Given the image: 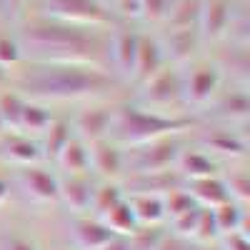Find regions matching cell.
<instances>
[{"label":"cell","mask_w":250,"mask_h":250,"mask_svg":"<svg viewBox=\"0 0 250 250\" xmlns=\"http://www.w3.org/2000/svg\"><path fill=\"white\" fill-rule=\"evenodd\" d=\"M203 250H213V248H203Z\"/></svg>","instance_id":"obj_46"},{"label":"cell","mask_w":250,"mask_h":250,"mask_svg":"<svg viewBox=\"0 0 250 250\" xmlns=\"http://www.w3.org/2000/svg\"><path fill=\"white\" fill-rule=\"evenodd\" d=\"M20 53L33 62L45 65H98L100 40L88 33V28L62 25L53 20H40L20 30L15 38Z\"/></svg>","instance_id":"obj_1"},{"label":"cell","mask_w":250,"mask_h":250,"mask_svg":"<svg viewBox=\"0 0 250 250\" xmlns=\"http://www.w3.org/2000/svg\"><path fill=\"white\" fill-rule=\"evenodd\" d=\"M8 195H10V185H8L5 178H0V205H5Z\"/></svg>","instance_id":"obj_43"},{"label":"cell","mask_w":250,"mask_h":250,"mask_svg":"<svg viewBox=\"0 0 250 250\" xmlns=\"http://www.w3.org/2000/svg\"><path fill=\"white\" fill-rule=\"evenodd\" d=\"M215 110L225 120H245L250 115V98L245 90H233L215 103Z\"/></svg>","instance_id":"obj_27"},{"label":"cell","mask_w":250,"mask_h":250,"mask_svg":"<svg viewBox=\"0 0 250 250\" xmlns=\"http://www.w3.org/2000/svg\"><path fill=\"white\" fill-rule=\"evenodd\" d=\"M100 223L105 225L113 235H118V238H133L140 230V225H138V220L133 215V208H130V203L125 198L118 205H113L108 213H103Z\"/></svg>","instance_id":"obj_17"},{"label":"cell","mask_w":250,"mask_h":250,"mask_svg":"<svg viewBox=\"0 0 250 250\" xmlns=\"http://www.w3.org/2000/svg\"><path fill=\"white\" fill-rule=\"evenodd\" d=\"M25 3H28V0H3V5H5V10L10 15H18L20 10L25 8Z\"/></svg>","instance_id":"obj_42"},{"label":"cell","mask_w":250,"mask_h":250,"mask_svg":"<svg viewBox=\"0 0 250 250\" xmlns=\"http://www.w3.org/2000/svg\"><path fill=\"white\" fill-rule=\"evenodd\" d=\"M20 180H23L25 193L35 200V203H55L58 198V178L48 170L40 168H25L20 173Z\"/></svg>","instance_id":"obj_15"},{"label":"cell","mask_w":250,"mask_h":250,"mask_svg":"<svg viewBox=\"0 0 250 250\" xmlns=\"http://www.w3.org/2000/svg\"><path fill=\"white\" fill-rule=\"evenodd\" d=\"M73 233H75V243H78L80 250H103L115 238L100 220H90V218L78 220Z\"/></svg>","instance_id":"obj_19"},{"label":"cell","mask_w":250,"mask_h":250,"mask_svg":"<svg viewBox=\"0 0 250 250\" xmlns=\"http://www.w3.org/2000/svg\"><path fill=\"white\" fill-rule=\"evenodd\" d=\"M43 18L75 28H108L113 13L100 0H43Z\"/></svg>","instance_id":"obj_4"},{"label":"cell","mask_w":250,"mask_h":250,"mask_svg":"<svg viewBox=\"0 0 250 250\" xmlns=\"http://www.w3.org/2000/svg\"><path fill=\"white\" fill-rule=\"evenodd\" d=\"M203 145H205L208 150H213L218 155H225V158H243L245 155V143L238 135H230V133H225V130L205 135L203 138Z\"/></svg>","instance_id":"obj_26"},{"label":"cell","mask_w":250,"mask_h":250,"mask_svg":"<svg viewBox=\"0 0 250 250\" xmlns=\"http://www.w3.org/2000/svg\"><path fill=\"white\" fill-rule=\"evenodd\" d=\"M178 170L188 180H203V178H215L218 165L208 158L205 153H198V150L190 153V150H185L178 158Z\"/></svg>","instance_id":"obj_23"},{"label":"cell","mask_w":250,"mask_h":250,"mask_svg":"<svg viewBox=\"0 0 250 250\" xmlns=\"http://www.w3.org/2000/svg\"><path fill=\"white\" fill-rule=\"evenodd\" d=\"M73 138V133H70V125L65 123V120H53L50 123V128L45 130V155L48 158H58L60 155V150L68 145V140Z\"/></svg>","instance_id":"obj_30"},{"label":"cell","mask_w":250,"mask_h":250,"mask_svg":"<svg viewBox=\"0 0 250 250\" xmlns=\"http://www.w3.org/2000/svg\"><path fill=\"white\" fill-rule=\"evenodd\" d=\"M120 200H123V193H120L118 185H103V188H98V190H93L90 208L98 215H103V213H108L113 205H118Z\"/></svg>","instance_id":"obj_32"},{"label":"cell","mask_w":250,"mask_h":250,"mask_svg":"<svg viewBox=\"0 0 250 250\" xmlns=\"http://www.w3.org/2000/svg\"><path fill=\"white\" fill-rule=\"evenodd\" d=\"M130 208H133V215L138 220V225L143 228H155L165 220V205L163 198L155 195H130Z\"/></svg>","instance_id":"obj_21"},{"label":"cell","mask_w":250,"mask_h":250,"mask_svg":"<svg viewBox=\"0 0 250 250\" xmlns=\"http://www.w3.org/2000/svg\"><path fill=\"white\" fill-rule=\"evenodd\" d=\"M110 125H113V108H103V105L88 108V110H83L75 118L78 138L85 145L98 143V140H105L110 135Z\"/></svg>","instance_id":"obj_9"},{"label":"cell","mask_w":250,"mask_h":250,"mask_svg":"<svg viewBox=\"0 0 250 250\" xmlns=\"http://www.w3.org/2000/svg\"><path fill=\"white\" fill-rule=\"evenodd\" d=\"M198 10H200V0H173V5H170L163 23L168 25V30L195 28L198 25Z\"/></svg>","instance_id":"obj_24"},{"label":"cell","mask_w":250,"mask_h":250,"mask_svg":"<svg viewBox=\"0 0 250 250\" xmlns=\"http://www.w3.org/2000/svg\"><path fill=\"white\" fill-rule=\"evenodd\" d=\"M23 105H25V100L18 90L0 93V120H3V130H18Z\"/></svg>","instance_id":"obj_28"},{"label":"cell","mask_w":250,"mask_h":250,"mask_svg":"<svg viewBox=\"0 0 250 250\" xmlns=\"http://www.w3.org/2000/svg\"><path fill=\"white\" fill-rule=\"evenodd\" d=\"M30 100H85L103 98L118 88V80L103 73L98 65H45L33 62V68L18 80Z\"/></svg>","instance_id":"obj_2"},{"label":"cell","mask_w":250,"mask_h":250,"mask_svg":"<svg viewBox=\"0 0 250 250\" xmlns=\"http://www.w3.org/2000/svg\"><path fill=\"white\" fill-rule=\"evenodd\" d=\"M55 163L60 165L68 175H83L90 168V158H88V145L80 138H70L68 145L60 150V155L55 158Z\"/></svg>","instance_id":"obj_22"},{"label":"cell","mask_w":250,"mask_h":250,"mask_svg":"<svg viewBox=\"0 0 250 250\" xmlns=\"http://www.w3.org/2000/svg\"><path fill=\"white\" fill-rule=\"evenodd\" d=\"M180 185V178L173 173V170H165V173H145V175H138L133 180V195H155L160 198L163 193L168 195L173 190H178Z\"/></svg>","instance_id":"obj_20"},{"label":"cell","mask_w":250,"mask_h":250,"mask_svg":"<svg viewBox=\"0 0 250 250\" xmlns=\"http://www.w3.org/2000/svg\"><path fill=\"white\" fill-rule=\"evenodd\" d=\"M163 205H165V218L175 220L183 213L190 210V208H195V200L190 198V193H188V190H180V188H178V190L168 193V198L163 200Z\"/></svg>","instance_id":"obj_31"},{"label":"cell","mask_w":250,"mask_h":250,"mask_svg":"<svg viewBox=\"0 0 250 250\" xmlns=\"http://www.w3.org/2000/svg\"><path fill=\"white\" fill-rule=\"evenodd\" d=\"M58 198L65 200V205L73 213H85L90 210L93 203V185L85 175H65L58 178Z\"/></svg>","instance_id":"obj_12"},{"label":"cell","mask_w":250,"mask_h":250,"mask_svg":"<svg viewBox=\"0 0 250 250\" xmlns=\"http://www.w3.org/2000/svg\"><path fill=\"white\" fill-rule=\"evenodd\" d=\"M103 250H133V245H130V238H118L115 235Z\"/></svg>","instance_id":"obj_41"},{"label":"cell","mask_w":250,"mask_h":250,"mask_svg":"<svg viewBox=\"0 0 250 250\" xmlns=\"http://www.w3.org/2000/svg\"><path fill=\"white\" fill-rule=\"evenodd\" d=\"M165 60H173V62H185L195 55V50L200 48V35L195 28H188V30H168L163 40H158Z\"/></svg>","instance_id":"obj_11"},{"label":"cell","mask_w":250,"mask_h":250,"mask_svg":"<svg viewBox=\"0 0 250 250\" xmlns=\"http://www.w3.org/2000/svg\"><path fill=\"white\" fill-rule=\"evenodd\" d=\"M173 5V0H140V18L150 23H163Z\"/></svg>","instance_id":"obj_34"},{"label":"cell","mask_w":250,"mask_h":250,"mask_svg":"<svg viewBox=\"0 0 250 250\" xmlns=\"http://www.w3.org/2000/svg\"><path fill=\"white\" fill-rule=\"evenodd\" d=\"M213 218H215V228L220 235H228V233H238L240 225H243V210L238 203H225L220 208L213 210Z\"/></svg>","instance_id":"obj_29"},{"label":"cell","mask_w":250,"mask_h":250,"mask_svg":"<svg viewBox=\"0 0 250 250\" xmlns=\"http://www.w3.org/2000/svg\"><path fill=\"white\" fill-rule=\"evenodd\" d=\"M160 68H165V55H163V48H160V43H158V38L138 35V50H135L133 78H135L138 83H145L148 78H153Z\"/></svg>","instance_id":"obj_10"},{"label":"cell","mask_w":250,"mask_h":250,"mask_svg":"<svg viewBox=\"0 0 250 250\" xmlns=\"http://www.w3.org/2000/svg\"><path fill=\"white\" fill-rule=\"evenodd\" d=\"M88 158H90L93 170H98L103 178H108V180H115L123 173V153L118 150V145L110 143L108 138L98 140V143H90L88 145Z\"/></svg>","instance_id":"obj_13"},{"label":"cell","mask_w":250,"mask_h":250,"mask_svg":"<svg viewBox=\"0 0 250 250\" xmlns=\"http://www.w3.org/2000/svg\"><path fill=\"white\" fill-rule=\"evenodd\" d=\"M220 233L215 228V218H213V210L208 208H200V215H198V225H195V233H193V240H200V243H210L215 240Z\"/></svg>","instance_id":"obj_33"},{"label":"cell","mask_w":250,"mask_h":250,"mask_svg":"<svg viewBox=\"0 0 250 250\" xmlns=\"http://www.w3.org/2000/svg\"><path fill=\"white\" fill-rule=\"evenodd\" d=\"M198 120L195 118H178V115H163L150 113L145 108H130L123 105L113 113L110 133L118 143L130 145V148H143L155 140L180 135L183 130H190Z\"/></svg>","instance_id":"obj_3"},{"label":"cell","mask_w":250,"mask_h":250,"mask_svg":"<svg viewBox=\"0 0 250 250\" xmlns=\"http://www.w3.org/2000/svg\"><path fill=\"white\" fill-rule=\"evenodd\" d=\"M135 50H138V33H133L128 28H118L110 38V58H113V65L118 73L133 78Z\"/></svg>","instance_id":"obj_14"},{"label":"cell","mask_w":250,"mask_h":250,"mask_svg":"<svg viewBox=\"0 0 250 250\" xmlns=\"http://www.w3.org/2000/svg\"><path fill=\"white\" fill-rule=\"evenodd\" d=\"M183 100V80L180 73L168 68H160L153 78L140 83V103L153 110H165L173 108Z\"/></svg>","instance_id":"obj_5"},{"label":"cell","mask_w":250,"mask_h":250,"mask_svg":"<svg viewBox=\"0 0 250 250\" xmlns=\"http://www.w3.org/2000/svg\"><path fill=\"white\" fill-rule=\"evenodd\" d=\"M0 133H3V120H0Z\"/></svg>","instance_id":"obj_45"},{"label":"cell","mask_w":250,"mask_h":250,"mask_svg":"<svg viewBox=\"0 0 250 250\" xmlns=\"http://www.w3.org/2000/svg\"><path fill=\"white\" fill-rule=\"evenodd\" d=\"M180 80H183V100L193 103V105H205V103H210L218 95L223 75L218 65L198 62L188 75H180Z\"/></svg>","instance_id":"obj_7"},{"label":"cell","mask_w":250,"mask_h":250,"mask_svg":"<svg viewBox=\"0 0 250 250\" xmlns=\"http://www.w3.org/2000/svg\"><path fill=\"white\" fill-rule=\"evenodd\" d=\"M190 198L195 200L198 208H208V210H215V208L230 203L225 183L215 175V178H203V180H190Z\"/></svg>","instance_id":"obj_16"},{"label":"cell","mask_w":250,"mask_h":250,"mask_svg":"<svg viewBox=\"0 0 250 250\" xmlns=\"http://www.w3.org/2000/svg\"><path fill=\"white\" fill-rule=\"evenodd\" d=\"M233 0H200L198 10V35L203 43H215L233 30Z\"/></svg>","instance_id":"obj_6"},{"label":"cell","mask_w":250,"mask_h":250,"mask_svg":"<svg viewBox=\"0 0 250 250\" xmlns=\"http://www.w3.org/2000/svg\"><path fill=\"white\" fill-rule=\"evenodd\" d=\"M5 83H8V70H5L3 65H0V88H3Z\"/></svg>","instance_id":"obj_44"},{"label":"cell","mask_w":250,"mask_h":250,"mask_svg":"<svg viewBox=\"0 0 250 250\" xmlns=\"http://www.w3.org/2000/svg\"><path fill=\"white\" fill-rule=\"evenodd\" d=\"M50 123H53V113L45 105H40V103H35V100H30V103L25 100L23 113H20L18 130L30 133V135H40V133H45L50 128Z\"/></svg>","instance_id":"obj_25"},{"label":"cell","mask_w":250,"mask_h":250,"mask_svg":"<svg viewBox=\"0 0 250 250\" xmlns=\"http://www.w3.org/2000/svg\"><path fill=\"white\" fill-rule=\"evenodd\" d=\"M198 215H200V208L195 205V208H190L188 213H183L180 218H175V220H173L175 233H178L180 238H193L195 225H198Z\"/></svg>","instance_id":"obj_37"},{"label":"cell","mask_w":250,"mask_h":250,"mask_svg":"<svg viewBox=\"0 0 250 250\" xmlns=\"http://www.w3.org/2000/svg\"><path fill=\"white\" fill-rule=\"evenodd\" d=\"M223 248L225 250H250V240L245 238V233H228L223 238Z\"/></svg>","instance_id":"obj_38"},{"label":"cell","mask_w":250,"mask_h":250,"mask_svg":"<svg viewBox=\"0 0 250 250\" xmlns=\"http://www.w3.org/2000/svg\"><path fill=\"white\" fill-rule=\"evenodd\" d=\"M180 153L183 150H180L178 135L155 140L150 145H143V148H138L135 170H138V175H145V173H165V170H170L173 165H178Z\"/></svg>","instance_id":"obj_8"},{"label":"cell","mask_w":250,"mask_h":250,"mask_svg":"<svg viewBox=\"0 0 250 250\" xmlns=\"http://www.w3.org/2000/svg\"><path fill=\"white\" fill-rule=\"evenodd\" d=\"M3 155L5 160L15 163V165H23V168H30V165H35L40 158H43V153H40V145L28 138V135H10L3 140Z\"/></svg>","instance_id":"obj_18"},{"label":"cell","mask_w":250,"mask_h":250,"mask_svg":"<svg viewBox=\"0 0 250 250\" xmlns=\"http://www.w3.org/2000/svg\"><path fill=\"white\" fill-rule=\"evenodd\" d=\"M23 53H20V45L15 38H8V35H0V65L8 68V65H18Z\"/></svg>","instance_id":"obj_36"},{"label":"cell","mask_w":250,"mask_h":250,"mask_svg":"<svg viewBox=\"0 0 250 250\" xmlns=\"http://www.w3.org/2000/svg\"><path fill=\"white\" fill-rule=\"evenodd\" d=\"M225 188H228L230 200H238V203H248L250 200V178L245 173H235L230 180L225 183Z\"/></svg>","instance_id":"obj_35"},{"label":"cell","mask_w":250,"mask_h":250,"mask_svg":"<svg viewBox=\"0 0 250 250\" xmlns=\"http://www.w3.org/2000/svg\"><path fill=\"white\" fill-rule=\"evenodd\" d=\"M113 5L128 18H140V0H113Z\"/></svg>","instance_id":"obj_39"},{"label":"cell","mask_w":250,"mask_h":250,"mask_svg":"<svg viewBox=\"0 0 250 250\" xmlns=\"http://www.w3.org/2000/svg\"><path fill=\"white\" fill-rule=\"evenodd\" d=\"M3 250H35V245L28 243V240H23V238H10L3 245Z\"/></svg>","instance_id":"obj_40"}]
</instances>
